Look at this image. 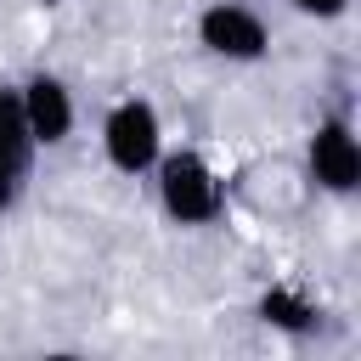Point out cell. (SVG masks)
Returning a JSON list of instances; mask_svg holds the SVG:
<instances>
[{"mask_svg": "<svg viewBox=\"0 0 361 361\" xmlns=\"http://www.w3.org/2000/svg\"><path fill=\"white\" fill-rule=\"evenodd\" d=\"M102 152L118 175H152L164 152V118L147 96H118L102 118Z\"/></svg>", "mask_w": 361, "mask_h": 361, "instance_id": "cell-2", "label": "cell"}, {"mask_svg": "<svg viewBox=\"0 0 361 361\" xmlns=\"http://www.w3.org/2000/svg\"><path fill=\"white\" fill-rule=\"evenodd\" d=\"M305 169H310V180L322 186V192H333V197H350L355 186H361V141H355V124L350 118H322L316 130H310V141H305Z\"/></svg>", "mask_w": 361, "mask_h": 361, "instance_id": "cell-4", "label": "cell"}, {"mask_svg": "<svg viewBox=\"0 0 361 361\" xmlns=\"http://www.w3.org/2000/svg\"><path fill=\"white\" fill-rule=\"evenodd\" d=\"M34 135H28V118H23V90L11 79H0V158L34 169Z\"/></svg>", "mask_w": 361, "mask_h": 361, "instance_id": "cell-7", "label": "cell"}, {"mask_svg": "<svg viewBox=\"0 0 361 361\" xmlns=\"http://www.w3.org/2000/svg\"><path fill=\"white\" fill-rule=\"evenodd\" d=\"M17 90H23V118H28L34 147H62V141L73 135V118H79L73 90H68L56 73H28Z\"/></svg>", "mask_w": 361, "mask_h": 361, "instance_id": "cell-5", "label": "cell"}, {"mask_svg": "<svg viewBox=\"0 0 361 361\" xmlns=\"http://www.w3.org/2000/svg\"><path fill=\"white\" fill-rule=\"evenodd\" d=\"M197 45L220 62H259L271 51V28L243 0H209L197 11Z\"/></svg>", "mask_w": 361, "mask_h": 361, "instance_id": "cell-3", "label": "cell"}, {"mask_svg": "<svg viewBox=\"0 0 361 361\" xmlns=\"http://www.w3.org/2000/svg\"><path fill=\"white\" fill-rule=\"evenodd\" d=\"M152 180H158V209H164L175 226H209V220H220V209H226V186H220L214 164H209L203 152H192V147L158 152Z\"/></svg>", "mask_w": 361, "mask_h": 361, "instance_id": "cell-1", "label": "cell"}, {"mask_svg": "<svg viewBox=\"0 0 361 361\" xmlns=\"http://www.w3.org/2000/svg\"><path fill=\"white\" fill-rule=\"evenodd\" d=\"M34 6H62V0H34Z\"/></svg>", "mask_w": 361, "mask_h": 361, "instance_id": "cell-10", "label": "cell"}, {"mask_svg": "<svg viewBox=\"0 0 361 361\" xmlns=\"http://www.w3.org/2000/svg\"><path fill=\"white\" fill-rule=\"evenodd\" d=\"M254 310H259V322H265V327H276V333H293V338L316 333V322H322L316 299H310V293H299V288H288V282L265 288Z\"/></svg>", "mask_w": 361, "mask_h": 361, "instance_id": "cell-6", "label": "cell"}, {"mask_svg": "<svg viewBox=\"0 0 361 361\" xmlns=\"http://www.w3.org/2000/svg\"><path fill=\"white\" fill-rule=\"evenodd\" d=\"M299 17H310V23H338L344 11H350V0H288Z\"/></svg>", "mask_w": 361, "mask_h": 361, "instance_id": "cell-9", "label": "cell"}, {"mask_svg": "<svg viewBox=\"0 0 361 361\" xmlns=\"http://www.w3.org/2000/svg\"><path fill=\"white\" fill-rule=\"evenodd\" d=\"M23 186H28V169L11 164V158H0V214H11L23 203Z\"/></svg>", "mask_w": 361, "mask_h": 361, "instance_id": "cell-8", "label": "cell"}]
</instances>
